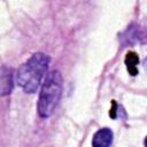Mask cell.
<instances>
[{"label": "cell", "instance_id": "obj_4", "mask_svg": "<svg viewBox=\"0 0 147 147\" xmlns=\"http://www.w3.org/2000/svg\"><path fill=\"white\" fill-rule=\"evenodd\" d=\"M111 142H113V131L108 127H103L96 131L92 139L93 147H109Z\"/></svg>", "mask_w": 147, "mask_h": 147}, {"label": "cell", "instance_id": "obj_3", "mask_svg": "<svg viewBox=\"0 0 147 147\" xmlns=\"http://www.w3.org/2000/svg\"><path fill=\"white\" fill-rule=\"evenodd\" d=\"M13 70L8 67L0 68V95H8L13 90Z\"/></svg>", "mask_w": 147, "mask_h": 147}, {"label": "cell", "instance_id": "obj_6", "mask_svg": "<svg viewBox=\"0 0 147 147\" xmlns=\"http://www.w3.org/2000/svg\"><path fill=\"white\" fill-rule=\"evenodd\" d=\"M109 114H110L111 117H115V102L114 101H113V108H111V110H110Z\"/></svg>", "mask_w": 147, "mask_h": 147}, {"label": "cell", "instance_id": "obj_2", "mask_svg": "<svg viewBox=\"0 0 147 147\" xmlns=\"http://www.w3.org/2000/svg\"><path fill=\"white\" fill-rule=\"evenodd\" d=\"M61 94H62V76L60 71L55 70L46 76L42 87L40 90L39 100L37 105V110L40 117L47 118L53 114L56 105L60 101Z\"/></svg>", "mask_w": 147, "mask_h": 147}, {"label": "cell", "instance_id": "obj_5", "mask_svg": "<svg viewBox=\"0 0 147 147\" xmlns=\"http://www.w3.org/2000/svg\"><path fill=\"white\" fill-rule=\"evenodd\" d=\"M139 63V57L137 55V53L134 52H129L125 56V64L127 67L129 72L134 76L138 74V69H137V64Z\"/></svg>", "mask_w": 147, "mask_h": 147}, {"label": "cell", "instance_id": "obj_1", "mask_svg": "<svg viewBox=\"0 0 147 147\" xmlns=\"http://www.w3.org/2000/svg\"><path fill=\"white\" fill-rule=\"evenodd\" d=\"M49 63V56L44 53H34L24 62L17 71V84L26 93H34L39 87L41 79L46 75Z\"/></svg>", "mask_w": 147, "mask_h": 147}]
</instances>
